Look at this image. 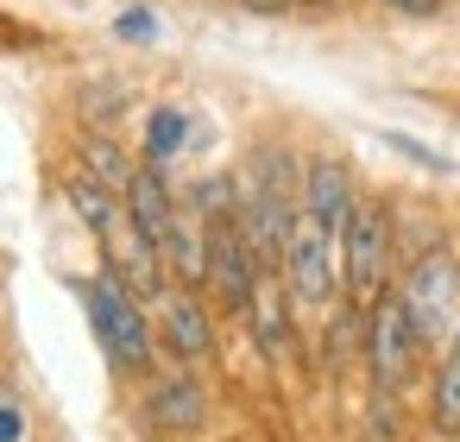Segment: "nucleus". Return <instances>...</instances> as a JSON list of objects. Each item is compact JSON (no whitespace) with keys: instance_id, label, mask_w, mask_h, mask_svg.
Here are the masks:
<instances>
[{"instance_id":"ddd939ff","label":"nucleus","mask_w":460,"mask_h":442,"mask_svg":"<svg viewBox=\"0 0 460 442\" xmlns=\"http://www.w3.org/2000/svg\"><path fill=\"white\" fill-rule=\"evenodd\" d=\"M146 127H152V133H146V158H152V165H164V158L183 146V114H177V108H152V121H146Z\"/></svg>"},{"instance_id":"7ed1b4c3","label":"nucleus","mask_w":460,"mask_h":442,"mask_svg":"<svg viewBox=\"0 0 460 442\" xmlns=\"http://www.w3.org/2000/svg\"><path fill=\"white\" fill-rule=\"evenodd\" d=\"M278 278L290 284V297H296L303 310H328L334 291H341V240H334L309 209H296V221H290Z\"/></svg>"},{"instance_id":"39448f33","label":"nucleus","mask_w":460,"mask_h":442,"mask_svg":"<svg viewBox=\"0 0 460 442\" xmlns=\"http://www.w3.org/2000/svg\"><path fill=\"white\" fill-rule=\"evenodd\" d=\"M385 272H391V209L385 203H359L347 234H341V278L353 303H378L385 297Z\"/></svg>"},{"instance_id":"f8f14e48","label":"nucleus","mask_w":460,"mask_h":442,"mask_svg":"<svg viewBox=\"0 0 460 442\" xmlns=\"http://www.w3.org/2000/svg\"><path fill=\"white\" fill-rule=\"evenodd\" d=\"M83 171H95L114 196H127V184H133V171H139V165H133V158H120V146H114V140H102V133H95V140H83Z\"/></svg>"},{"instance_id":"f03ea898","label":"nucleus","mask_w":460,"mask_h":442,"mask_svg":"<svg viewBox=\"0 0 460 442\" xmlns=\"http://www.w3.org/2000/svg\"><path fill=\"white\" fill-rule=\"evenodd\" d=\"M397 297H403L410 329H416L422 347L447 341L454 322H460V266H454V253H441V247L416 253L410 272H403V284H397Z\"/></svg>"},{"instance_id":"0eeeda50","label":"nucleus","mask_w":460,"mask_h":442,"mask_svg":"<svg viewBox=\"0 0 460 442\" xmlns=\"http://www.w3.org/2000/svg\"><path fill=\"white\" fill-rule=\"evenodd\" d=\"M303 209H309L334 240L347 234V221H353L359 196H353V171H347L334 152H315V158L303 165Z\"/></svg>"},{"instance_id":"f257e3e1","label":"nucleus","mask_w":460,"mask_h":442,"mask_svg":"<svg viewBox=\"0 0 460 442\" xmlns=\"http://www.w3.org/2000/svg\"><path fill=\"white\" fill-rule=\"evenodd\" d=\"M83 303H89L95 341L108 347L114 373L146 379V373H152V322H146V310H139V291H127L114 272H95V278H83Z\"/></svg>"},{"instance_id":"9b49d317","label":"nucleus","mask_w":460,"mask_h":442,"mask_svg":"<svg viewBox=\"0 0 460 442\" xmlns=\"http://www.w3.org/2000/svg\"><path fill=\"white\" fill-rule=\"evenodd\" d=\"M429 410H435L441 436H460V322H454V335L441 341V366H435V398H429Z\"/></svg>"},{"instance_id":"a211bd4d","label":"nucleus","mask_w":460,"mask_h":442,"mask_svg":"<svg viewBox=\"0 0 460 442\" xmlns=\"http://www.w3.org/2000/svg\"><path fill=\"white\" fill-rule=\"evenodd\" d=\"M303 7H328V0H303Z\"/></svg>"},{"instance_id":"1a4fd4ad","label":"nucleus","mask_w":460,"mask_h":442,"mask_svg":"<svg viewBox=\"0 0 460 442\" xmlns=\"http://www.w3.org/2000/svg\"><path fill=\"white\" fill-rule=\"evenodd\" d=\"M202 410H208V398H202V385H196L190 373L152 379V392H146V423H152L158 436H190V429L202 423Z\"/></svg>"},{"instance_id":"2eb2a0df","label":"nucleus","mask_w":460,"mask_h":442,"mask_svg":"<svg viewBox=\"0 0 460 442\" xmlns=\"http://www.w3.org/2000/svg\"><path fill=\"white\" fill-rule=\"evenodd\" d=\"M120 39H152V14H127L120 20Z\"/></svg>"},{"instance_id":"6e6552de","label":"nucleus","mask_w":460,"mask_h":442,"mask_svg":"<svg viewBox=\"0 0 460 442\" xmlns=\"http://www.w3.org/2000/svg\"><path fill=\"white\" fill-rule=\"evenodd\" d=\"M158 335L177 360H202L215 347V329H208V310L196 291H164L158 297Z\"/></svg>"},{"instance_id":"4468645a","label":"nucleus","mask_w":460,"mask_h":442,"mask_svg":"<svg viewBox=\"0 0 460 442\" xmlns=\"http://www.w3.org/2000/svg\"><path fill=\"white\" fill-rule=\"evenodd\" d=\"M391 14H403V20H435L441 14V0H385Z\"/></svg>"},{"instance_id":"dca6fc26","label":"nucleus","mask_w":460,"mask_h":442,"mask_svg":"<svg viewBox=\"0 0 460 442\" xmlns=\"http://www.w3.org/2000/svg\"><path fill=\"white\" fill-rule=\"evenodd\" d=\"M20 436V417H13V404H0V442H13Z\"/></svg>"},{"instance_id":"423d86ee","label":"nucleus","mask_w":460,"mask_h":442,"mask_svg":"<svg viewBox=\"0 0 460 442\" xmlns=\"http://www.w3.org/2000/svg\"><path fill=\"white\" fill-rule=\"evenodd\" d=\"M416 347H422V341H416L410 310H403V297H397V291H385L378 303H366V360H372V385H378V398L403 392Z\"/></svg>"},{"instance_id":"20e7f679","label":"nucleus","mask_w":460,"mask_h":442,"mask_svg":"<svg viewBox=\"0 0 460 442\" xmlns=\"http://www.w3.org/2000/svg\"><path fill=\"white\" fill-rule=\"evenodd\" d=\"M202 228H208V272H202V284L215 291L221 310L246 316L259 284H265V266H259V253H252V240L240 228V209L234 215H202Z\"/></svg>"},{"instance_id":"9d476101","label":"nucleus","mask_w":460,"mask_h":442,"mask_svg":"<svg viewBox=\"0 0 460 442\" xmlns=\"http://www.w3.org/2000/svg\"><path fill=\"white\" fill-rule=\"evenodd\" d=\"M127 215L146 228V240H158V253H164V240H171V228H177V196H171V184L158 177V165H139L133 171V184H127Z\"/></svg>"},{"instance_id":"6ab92c4d","label":"nucleus","mask_w":460,"mask_h":442,"mask_svg":"<svg viewBox=\"0 0 460 442\" xmlns=\"http://www.w3.org/2000/svg\"><path fill=\"white\" fill-rule=\"evenodd\" d=\"M454 442H460V436H454Z\"/></svg>"},{"instance_id":"f3484780","label":"nucleus","mask_w":460,"mask_h":442,"mask_svg":"<svg viewBox=\"0 0 460 442\" xmlns=\"http://www.w3.org/2000/svg\"><path fill=\"white\" fill-rule=\"evenodd\" d=\"M240 7H246V14H284L290 0H240Z\"/></svg>"}]
</instances>
